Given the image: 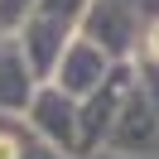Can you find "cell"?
Masks as SVG:
<instances>
[{
    "instance_id": "7a4b0ae2",
    "label": "cell",
    "mask_w": 159,
    "mask_h": 159,
    "mask_svg": "<svg viewBox=\"0 0 159 159\" xmlns=\"http://www.w3.org/2000/svg\"><path fill=\"white\" fill-rule=\"evenodd\" d=\"M149 43H154V53H159V29H154V34H149Z\"/></svg>"
},
{
    "instance_id": "6da1fadb",
    "label": "cell",
    "mask_w": 159,
    "mask_h": 159,
    "mask_svg": "<svg viewBox=\"0 0 159 159\" xmlns=\"http://www.w3.org/2000/svg\"><path fill=\"white\" fill-rule=\"evenodd\" d=\"M0 159H20V145H15L10 135H0Z\"/></svg>"
}]
</instances>
